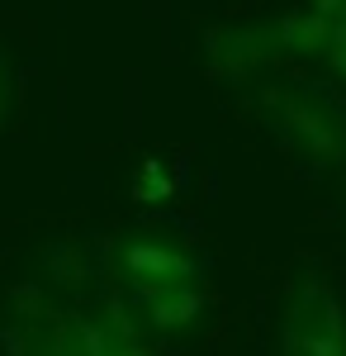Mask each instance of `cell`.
<instances>
[{"mask_svg":"<svg viewBox=\"0 0 346 356\" xmlns=\"http://www.w3.org/2000/svg\"><path fill=\"white\" fill-rule=\"evenodd\" d=\"M285 356H346L342 309L322 285H308L304 300L294 304L285 323Z\"/></svg>","mask_w":346,"mask_h":356,"instance_id":"1","label":"cell"},{"mask_svg":"<svg viewBox=\"0 0 346 356\" xmlns=\"http://www.w3.org/2000/svg\"><path fill=\"white\" fill-rule=\"evenodd\" d=\"M124 266L133 275V285L142 295H157V290H171V285H190V261L181 252H171V247L161 243H133L124 252Z\"/></svg>","mask_w":346,"mask_h":356,"instance_id":"2","label":"cell"},{"mask_svg":"<svg viewBox=\"0 0 346 356\" xmlns=\"http://www.w3.org/2000/svg\"><path fill=\"white\" fill-rule=\"evenodd\" d=\"M332 19H337V10L294 15V19L280 24V38H285V48H294V53H318V48H327V38H332Z\"/></svg>","mask_w":346,"mask_h":356,"instance_id":"3","label":"cell"},{"mask_svg":"<svg viewBox=\"0 0 346 356\" xmlns=\"http://www.w3.org/2000/svg\"><path fill=\"white\" fill-rule=\"evenodd\" d=\"M152 304V318H157L161 328H181L195 318V309H199V295L190 290V285H171V290H157V295H147Z\"/></svg>","mask_w":346,"mask_h":356,"instance_id":"4","label":"cell"},{"mask_svg":"<svg viewBox=\"0 0 346 356\" xmlns=\"http://www.w3.org/2000/svg\"><path fill=\"white\" fill-rule=\"evenodd\" d=\"M327 48H332V67L346 76V10H337V19H332V38H327Z\"/></svg>","mask_w":346,"mask_h":356,"instance_id":"5","label":"cell"},{"mask_svg":"<svg viewBox=\"0 0 346 356\" xmlns=\"http://www.w3.org/2000/svg\"><path fill=\"white\" fill-rule=\"evenodd\" d=\"M100 356H138V352H133V347H129V342H109V347H105V352H100Z\"/></svg>","mask_w":346,"mask_h":356,"instance_id":"6","label":"cell"},{"mask_svg":"<svg viewBox=\"0 0 346 356\" xmlns=\"http://www.w3.org/2000/svg\"><path fill=\"white\" fill-rule=\"evenodd\" d=\"M0 105H5V72H0Z\"/></svg>","mask_w":346,"mask_h":356,"instance_id":"7","label":"cell"}]
</instances>
